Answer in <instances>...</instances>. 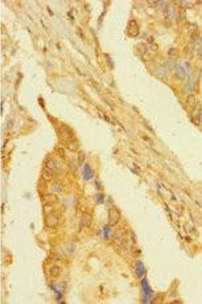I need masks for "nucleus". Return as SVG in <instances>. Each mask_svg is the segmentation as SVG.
I'll list each match as a JSON object with an SVG mask.
<instances>
[{"mask_svg": "<svg viewBox=\"0 0 202 304\" xmlns=\"http://www.w3.org/2000/svg\"><path fill=\"white\" fill-rule=\"evenodd\" d=\"M141 286L143 292V303L147 304L152 296V290L147 280L144 278L141 281Z\"/></svg>", "mask_w": 202, "mask_h": 304, "instance_id": "nucleus-1", "label": "nucleus"}, {"mask_svg": "<svg viewBox=\"0 0 202 304\" xmlns=\"http://www.w3.org/2000/svg\"><path fill=\"white\" fill-rule=\"evenodd\" d=\"M126 32L130 37H135L139 34V28L136 21L131 20L127 25Z\"/></svg>", "mask_w": 202, "mask_h": 304, "instance_id": "nucleus-2", "label": "nucleus"}, {"mask_svg": "<svg viewBox=\"0 0 202 304\" xmlns=\"http://www.w3.org/2000/svg\"><path fill=\"white\" fill-rule=\"evenodd\" d=\"M175 74L178 79L180 80H183L186 78V71L181 65H176L175 67Z\"/></svg>", "mask_w": 202, "mask_h": 304, "instance_id": "nucleus-3", "label": "nucleus"}, {"mask_svg": "<svg viewBox=\"0 0 202 304\" xmlns=\"http://www.w3.org/2000/svg\"><path fill=\"white\" fill-rule=\"evenodd\" d=\"M91 222V218L89 215L87 213H83L81 217V227H89Z\"/></svg>", "mask_w": 202, "mask_h": 304, "instance_id": "nucleus-4", "label": "nucleus"}, {"mask_svg": "<svg viewBox=\"0 0 202 304\" xmlns=\"http://www.w3.org/2000/svg\"><path fill=\"white\" fill-rule=\"evenodd\" d=\"M135 273L139 278H141L143 276L145 270H144V265L141 261H137L136 265H135Z\"/></svg>", "mask_w": 202, "mask_h": 304, "instance_id": "nucleus-5", "label": "nucleus"}, {"mask_svg": "<svg viewBox=\"0 0 202 304\" xmlns=\"http://www.w3.org/2000/svg\"><path fill=\"white\" fill-rule=\"evenodd\" d=\"M83 177L85 180H89L93 177V172L89 164L85 165L83 169Z\"/></svg>", "mask_w": 202, "mask_h": 304, "instance_id": "nucleus-6", "label": "nucleus"}, {"mask_svg": "<svg viewBox=\"0 0 202 304\" xmlns=\"http://www.w3.org/2000/svg\"><path fill=\"white\" fill-rule=\"evenodd\" d=\"M60 274V268L58 265H54L50 268V274L53 277H58Z\"/></svg>", "mask_w": 202, "mask_h": 304, "instance_id": "nucleus-7", "label": "nucleus"}, {"mask_svg": "<svg viewBox=\"0 0 202 304\" xmlns=\"http://www.w3.org/2000/svg\"><path fill=\"white\" fill-rule=\"evenodd\" d=\"M188 102L190 103V105H194L195 104V102H196V100H195V98L194 97L193 95H190L188 96Z\"/></svg>", "mask_w": 202, "mask_h": 304, "instance_id": "nucleus-8", "label": "nucleus"}, {"mask_svg": "<svg viewBox=\"0 0 202 304\" xmlns=\"http://www.w3.org/2000/svg\"><path fill=\"white\" fill-rule=\"evenodd\" d=\"M199 34L197 32H193L192 34V39L194 41H198V39L199 38Z\"/></svg>", "mask_w": 202, "mask_h": 304, "instance_id": "nucleus-9", "label": "nucleus"}, {"mask_svg": "<svg viewBox=\"0 0 202 304\" xmlns=\"http://www.w3.org/2000/svg\"><path fill=\"white\" fill-rule=\"evenodd\" d=\"M158 46L157 44H153L152 45L151 47H150V49H151V50L153 51H157L158 50Z\"/></svg>", "mask_w": 202, "mask_h": 304, "instance_id": "nucleus-10", "label": "nucleus"}, {"mask_svg": "<svg viewBox=\"0 0 202 304\" xmlns=\"http://www.w3.org/2000/svg\"><path fill=\"white\" fill-rule=\"evenodd\" d=\"M198 55L200 57V59L202 61V47H200V48L199 49Z\"/></svg>", "mask_w": 202, "mask_h": 304, "instance_id": "nucleus-11", "label": "nucleus"}, {"mask_svg": "<svg viewBox=\"0 0 202 304\" xmlns=\"http://www.w3.org/2000/svg\"><path fill=\"white\" fill-rule=\"evenodd\" d=\"M98 202L99 203H102L104 201V197L102 195H100L98 197V199H97Z\"/></svg>", "mask_w": 202, "mask_h": 304, "instance_id": "nucleus-12", "label": "nucleus"}, {"mask_svg": "<svg viewBox=\"0 0 202 304\" xmlns=\"http://www.w3.org/2000/svg\"><path fill=\"white\" fill-rule=\"evenodd\" d=\"M104 233H105V236L107 237L108 236V234L109 233V229L108 227H106L104 230Z\"/></svg>", "mask_w": 202, "mask_h": 304, "instance_id": "nucleus-13", "label": "nucleus"}, {"mask_svg": "<svg viewBox=\"0 0 202 304\" xmlns=\"http://www.w3.org/2000/svg\"><path fill=\"white\" fill-rule=\"evenodd\" d=\"M201 122H202V118H201Z\"/></svg>", "mask_w": 202, "mask_h": 304, "instance_id": "nucleus-14", "label": "nucleus"}]
</instances>
